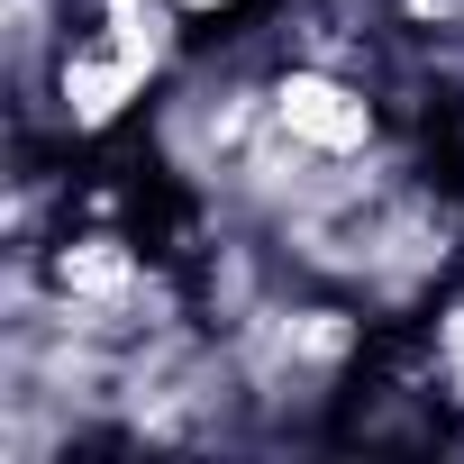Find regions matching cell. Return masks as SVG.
I'll return each instance as SVG.
<instances>
[{
	"instance_id": "cell-1",
	"label": "cell",
	"mask_w": 464,
	"mask_h": 464,
	"mask_svg": "<svg viewBox=\"0 0 464 464\" xmlns=\"http://www.w3.org/2000/svg\"><path fill=\"white\" fill-rule=\"evenodd\" d=\"M410 346H419V364H428V382H437V401L446 410H464V274L410 319Z\"/></svg>"
},
{
	"instance_id": "cell-2",
	"label": "cell",
	"mask_w": 464,
	"mask_h": 464,
	"mask_svg": "<svg viewBox=\"0 0 464 464\" xmlns=\"http://www.w3.org/2000/svg\"><path fill=\"white\" fill-rule=\"evenodd\" d=\"M173 10L191 19V37H218V28H237V19H256L265 0H173Z\"/></svg>"
},
{
	"instance_id": "cell-3",
	"label": "cell",
	"mask_w": 464,
	"mask_h": 464,
	"mask_svg": "<svg viewBox=\"0 0 464 464\" xmlns=\"http://www.w3.org/2000/svg\"><path fill=\"white\" fill-rule=\"evenodd\" d=\"M446 437H455V446H464V410H446Z\"/></svg>"
}]
</instances>
